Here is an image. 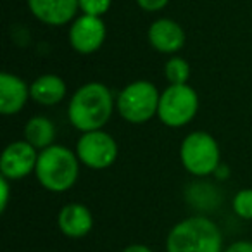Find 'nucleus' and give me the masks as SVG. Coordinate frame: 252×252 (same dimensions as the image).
<instances>
[{
    "label": "nucleus",
    "mask_w": 252,
    "mask_h": 252,
    "mask_svg": "<svg viewBox=\"0 0 252 252\" xmlns=\"http://www.w3.org/2000/svg\"><path fill=\"white\" fill-rule=\"evenodd\" d=\"M168 252H221L223 235L214 221L192 216L176 223L166 238Z\"/></svg>",
    "instance_id": "nucleus-2"
},
{
    "label": "nucleus",
    "mask_w": 252,
    "mask_h": 252,
    "mask_svg": "<svg viewBox=\"0 0 252 252\" xmlns=\"http://www.w3.org/2000/svg\"><path fill=\"white\" fill-rule=\"evenodd\" d=\"M180 159L190 175L199 178L214 175L221 164L220 145L207 131H192L182 142Z\"/></svg>",
    "instance_id": "nucleus-4"
},
{
    "label": "nucleus",
    "mask_w": 252,
    "mask_h": 252,
    "mask_svg": "<svg viewBox=\"0 0 252 252\" xmlns=\"http://www.w3.org/2000/svg\"><path fill=\"white\" fill-rule=\"evenodd\" d=\"M36 162H38V152L32 144L26 140L12 142L5 147L0 158V173L2 176L11 182L23 180L35 173Z\"/></svg>",
    "instance_id": "nucleus-8"
},
{
    "label": "nucleus",
    "mask_w": 252,
    "mask_h": 252,
    "mask_svg": "<svg viewBox=\"0 0 252 252\" xmlns=\"http://www.w3.org/2000/svg\"><path fill=\"white\" fill-rule=\"evenodd\" d=\"M76 156L90 169H105L118 158V144L104 130L87 131L76 144Z\"/></svg>",
    "instance_id": "nucleus-7"
},
{
    "label": "nucleus",
    "mask_w": 252,
    "mask_h": 252,
    "mask_svg": "<svg viewBox=\"0 0 252 252\" xmlns=\"http://www.w3.org/2000/svg\"><path fill=\"white\" fill-rule=\"evenodd\" d=\"M164 76L169 85H187L190 78V64L182 57H171L164 66Z\"/></svg>",
    "instance_id": "nucleus-17"
},
{
    "label": "nucleus",
    "mask_w": 252,
    "mask_h": 252,
    "mask_svg": "<svg viewBox=\"0 0 252 252\" xmlns=\"http://www.w3.org/2000/svg\"><path fill=\"white\" fill-rule=\"evenodd\" d=\"M105 40V25L102 18L81 14L73 21L69 28V43L78 54L97 52Z\"/></svg>",
    "instance_id": "nucleus-9"
},
{
    "label": "nucleus",
    "mask_w": 252,
    "mask_h": 252,
    "mask_svg": "<svg viewBox=\"0 0 252 252\" xmlns=\"http://www.w3.org/2000/svg\"><path fill=\"white\" fill-rule=\"evenodd\" d=\"M112 0H78L80 4V11L87 16H104L105 12L111 9Z\"/></svg>",
    "instance_id": "nucleus-19"
},
{
    "label": "nucleus",
    "mask_w": 252,
    "mask_h": 252,
    "mask_svg": "<svg viewBox=\"0 0 252 252\" xmlns=\"http://www.w3.org/2000/svg\"><path fill=\"white\" fill-rule=\"evenodd\" d=\"M57 224L67 238H83L94 226V216L83 204H66L57 216Z\"/></svg>",
    "instance_id": "nucleus-13"
},
{
    "label": "nucleus",
    "mask_w": 252,
    "mask_h": 252,
    "mask_svg": "<svg viewBox=\"0 0 252 252\" xmlns=\"http://www.w3.org/2000/svg\"><path fill=\"white\" fill-rule=\"evenodd\" d=\"M56 138V126L45 116H35L25 125V140L35 149H43L54 145Z\"/></svg>",
    "instance_id": "nucleus-15"
},
{
    "label": "nucleus",
    "mask_w": 252,
    "mask_h": 252,
    "mask_svg": "<svg viewBox=\"0 0 252 252\" xmlns=\"http://www.w3.org/2000/svg\"><path fill=\"white\" fill-rule=\"evenodd\" d=\"M161 94L151 81L138 80L126 85L116 98V107L123 119L133 125L147 123L158 114Z\"/></svg>",
    "instance_id": "nucleus-5"
},
{
    "label": "nucleus",
    "mask_w": 252,
    "mask_h": 252,
    "mask_svg": "<svg viewBox=\"0 0 252 252\" xmlns=\"http://www.w3.org/2000/svg\"><path fill=\"white\" fill-rule=\"evenodd\" d=\"M112 109L114 98L111 90L104 83L92 81L80 87L73 94L67 107V118L76 130L87 133L102 130L111 119Z\"/></svg>",
    "instance_id": "nucleus-1"
},
{
    "label": "nucleus",
    "mask_w": 252,
    "mask_h": 252,
    "mask_svg": "<svg viewBox=\"0 0 252 252\" xmlns=\"http://www.w3.org/2000/svg\"><path fill=\"white\" fill-rule=\"evenodd\" d=\"M149 43L161 54H175L185 45V32L173 19L161 18L151 25L147 32Z\"/></svg>",
    "instance_id": "nucleus-11"
},
{
    "label": "nucleus",
    "mask_w": 252,
    "mask_h": 252,
    "mask_svg": "<svg viewBox=\"0 0 252 252\" xmlns=\"http://www.w3.org/2000/svg\"><path fill=\"white\" fill-rule=\"evenodd\" d=\"M35 175L49 192H66L78 180L80 159L64 145H50L38 154Z\"/></svg>",
    "instance_id": "nucleus-3"
},
{
    "label": "nucleus",
    "mask_w": 252,
    "mask_h": 252,
    "mask_svg": "<svg viewBox=\"0 0 252 252\" xmlns=\"http://www.w3.org/2000/svg\"><path fill=\"white\" fill-rule=\"evenodd\" d=\"M185 199L190 206L197 207L199 211H214V207L220 202V192L211 183H192L187 189Z\"/></svg>",
    "instance_id": "nucleus-16"
},
{
    "label": "nucleus",
    "mask_w": 252,
    "mask_h": 252,
    "mask_svg": "<svg viewBox=\"0 0 252 252\" xmlns=\"http://www.w3.org/2000/svg\"><path fill=\"white\" fill-rule=\"evenodd\" d=\"M169 0H137V4L140 5L144 11L147 12H158L168 5Z\"/></svg>",
    "instance_id": "nucleus-20"
},
{
    "label": "nucleus",
    "mask_w": 252,
    "mask_h": 252,
    "mask_svg": "<svg viewBox=\"0 0 252 252\" xmlns=\"http://www.w3.org/2000/svg\"><path fill=\"white\" fill-rule=\"evenodd\" d=\"M123 252H152L147 245H142V244H133V245H128Z\"/></svg>",
    "instance_id": "nucleus-23"
},
{
    "label": "nucleus",
    "mask_w": 252,
    "mask_h": 252,
    "mask_svg": "<svg viewBox=\"0 0 252 252\" xmlns=\"http://www.w3.org/2000/svg\"><path fill=\"white\" fill-rule=\"evenodd\" d=\"M199 111V95L190 85H169L159 97L158 116L169 128L185 126Z\"/></svg>",
    "instance_id": "nucleus-6"
},
{
    "label": "nucleus",
    "mask_w": 252,
    "mask_h": 252,
    "mask_svg": "<svg viewBox=\"0 0 252 252\" xmlns=\"http://www.w3.org/2000/svg\"><path fill=\"white\" fill-rule=\"evenodd\" d=\"M9 182L11 180L7 178H0V211H5L7 207V202H9Z\"/></svg>",
    "instance_id": "nucleus-21"
},
{
    "label": "nucleus",
    "mask_w": 252,
    "mask_h": 252,
    "mask_svg": "<svg viewBox=\"0 0 252 252\" xmlns=\"http://www.w3.org/2000/svg\"><path fill=\"white\" fill-rule=\"evenodd\" d=\"M233 211L242 220H252V189H244L233 197Z\"/></svg>",
    "instance_id": "nucleus-18"
},
{
    "label": "nucleus",
    "mask_w": 252,
    "mask_h": 252,
    "mask_svg": "<svg viewBox=\"0 0 252 252\" xmlns=\"http://www.w3.org/2000/svg\"><path fill=\"white\" fill-rule=\"evenodd\" d=\"M66 83L57 74H42L30 85V95L36 104L56 105L66 97Z\"/></svg>",
    "instance_id": "nucleus-14"
},
{
    "label": "nucleus",
    "mask_w": 252,
    "mask_h": 252,
    "mask_svg": "<svg viewBox=\"0 0 252 252\" xmlns=\"http://www.w3.org/2000/svg\"><path fill=\"white\" fill-rule=\"evenodd\" d=\"M28 7L38 21L49 26H63L74 21L78 0H28Z\"/></svg>",
    "instance_id": "nucleus-10"
},
{
    "label": "nucleus",
    "mask_w": 252,
    "mask_h": 252,
    "mask_svg": "<svg viewBox=\"0 0 252 252\" xmlns=\"http://www.w3.org/2000/svg\"><path fill=\"white\" fill-rule=\"evenodd\" d=\"M223 252H252V242L238 240V242H235V244H231L230 247Z\"/></svg>",
    "instance_id": "nucleus-22"
},
{
    "label": "nucleus",
    "mask_w": 252,
    "mask_h": 252,
    "mask_svg": "<svg viewBox=\"0 0 252 252\" xmlns=\"http://www.w3.org/2000/svg\"><path fill=\"white\" fill-rule=\"evenodd\" d=\"M30 88L19 76L12 73L0 74V112L4 116L18 114L28 102Z\"/></svg>",
    "instance_id": "nucleus-12"
}]
</instances>
